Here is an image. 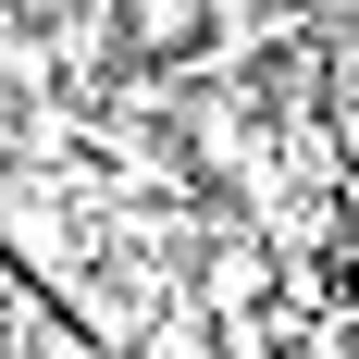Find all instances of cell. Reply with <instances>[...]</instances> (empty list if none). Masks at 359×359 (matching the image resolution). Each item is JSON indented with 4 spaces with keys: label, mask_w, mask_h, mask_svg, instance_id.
<instances>
[{
    "label": "cell",
    "mask_w": 359,
    "mask_h": 359,
    "mask_svg": "<svg viewBox=\"0 0 359 359\" xmlns=\"http://www.w3.org/2000/svg\"><path fill=\"white\" fill-rule=\"evenodd\" d=\"M273 285H285V273H273V248H260V236H211V260H198V310L248 323V310H260Z\"/></svg>",
    "instance_id": "1"
},
{
    "label": "cell",
    "mask_w": 359,
    "mask_h": 359,
    "mask_svg": "<svg viewBox=\"0 0 359 359\" xmlns=\"http://www.w3.org/2000/svg\"><path fill=\"white\" fill-rule=\"evenodd\" d=\"M111 37L149 62H186V50H211V0H111Z\"/></svg>",
    "instance_id": "2"
}]
</instances>
